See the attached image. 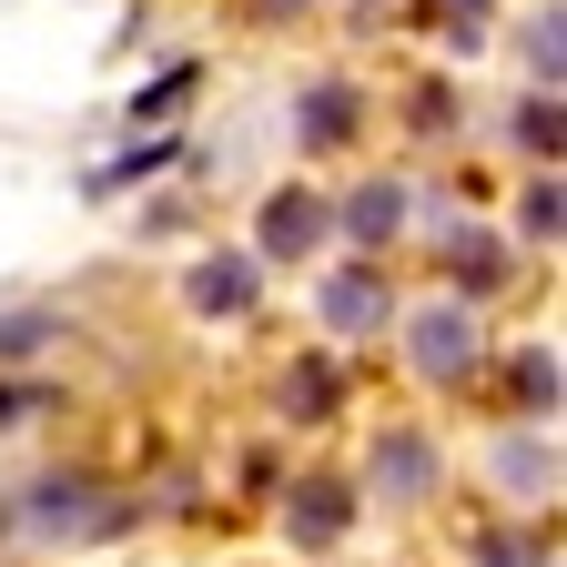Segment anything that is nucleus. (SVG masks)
<instances>
[{"instance_id":"obj_1","label":"nucleus","mask_w":567,"mask_h":567,"mask_svg":"<svg viewBox=\"0 0 567 567\" xmlns=\"http://www.w3.org/2000/svg\"><path fill=\"white\" fill-rule=\"evenodd\" d=\"M324 244V203L315 193H274L264 203V254H315Z\"/></svg>"},{"instance_id":"obj_2","label":"nucleus","mask_w":567,"mask_h":567,"mask_svg":"<svg viewBox=\"0 0 567 567\" xmlns=\"http://www.w3.org/2000/svg\"><path fill=\"white\" fill-rule=\"evenodd\" d=\"M344 224H354V244H385V234L405 224V193H395V183H365V193L344 203Z\"/></svg>"},{"instance_id":"obj_3","label":"nucleus","mask_w":567,"mask_h":567,"mask_svg":"<svg viewBox=\"0 0 567 567\" xmlns=\"http://www.w3.org/2000/svg\"><path fill=\"white\" fill-rule=\"evenodd\" d=\"M193 305H203V315H244V305H254V264H203V274H193Z\"/></svg>"},{"instance_id":"obj_4","label":"nucleus","mask_w":567,"mask_h":567,"mask_svg":"<svg viewBox=\"0 0 567 567\" xmlns=\"http://www.w3.org/2000/svg\"><path fill=\"white\" fill-rule=\"evenodd\" d=\"M324 315H334L344 334H365V324L385 315V295H375V274H334V284H324Z\"/></svg>"},{"instance_id":"obj_5","label":"nucleus","mask_w":567,"mask_h":567,"mask_svg":"<svg viewBox=\"0 0 567 567\" xmlns=\"http://www.w3.org/2000/svg\"><path fill=\"white\" fill-rule=\"evenodd\" d=\"M415 365H425V375H456V365H466V315H425V324H415Z\"/></svg>"},{"instance_id":"obj_6","label":"nucleus","mask_w":567,"mask_h":567,"mask_svg":"<svg viewBox=\"0 0 567 567\" xmlns=\"http://www.w3.org/2000/svg\"><path fill=\"white\" fill-rule=\"evenodd\" d=\"M344 132H354V102H344V82H324L305 102V142H344Z\"/></svg>"},{"instance_id":"obj_7","label":"nucleus","mask_w":567,"mask_h":567,"mask_svg":"<svg viewBox=\"0 0 567 567\" xmlns=\"http://www.w3.org/2000/svg\"><path fill=\"white\" fill-rule=\"evenodd\" d=\"M295 527H305V537H334V527H344V486H305Z\"/></svg>"}]
</instances>
